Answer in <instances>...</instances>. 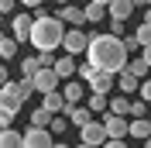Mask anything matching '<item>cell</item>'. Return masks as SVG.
Here are the masks:
<instances>
[{"mask_svg":"<svg viewBox=\"0 0 151 148\" xmlns=\"http://www.w3.org/2000/svg\"><path fill=\"white\" fill-rule=\"evenodd\" d=\"M86 59L96 65V69H110V73H120L127 65V41L113 31H100V35H89V45H86Z\"/></svg>","mask_w":151,"mask_h":148,"instance_id":"1","label":"cell"},{"mask_svg":"<svg viewBox=\"0 0 151 148\" xmlns=\"http://www.w3.org/2000/svg\"><path fill=\"white\" fill-rule=\"evenodd\" d=\"M62 35H65V24L55 14L35 7V24H31V38H28L31 45L38 52H55V48H62Z\"/></svg>","mask_w":151,"mask_h":148,"instance_id":"2","label":"cell"},{"mask_svg":"<svg viewBox=\"0 0 151 148\" xmlns=\"http://www.w3.org/2000/svg\"><path fill=\"white\" fill-rule=\"evenodd\" d=\"M86 45H89V35L83 28H69L62 35V48H65L69 55H86Z\"/></svg>","mask_w":151,"mask_h":148,"instance_id":"3","label":"cell"},{"mask_svg":"<svg viewBox=\"0 0 151 148\" xmlns=\"http://www.w3.org/2000/svg\"><path fill=\"white\" fill-rule=\"evenodd\" d=\"M55 17L62 21V24H69V28H83V24H86V10L69 0V4H58V14H55Z\"/></svg>","mask_w":151,"mask_h":148,"instance_id":"4","label":"cell"},{"mask_svg":"<svg viewBox=\"0 0 151 148\" xmlns=\"http://www.w3.org/2000/svg\"><path fill=\"white\" fill-rule=\"evenodd\" d=\"M79 141H83L86 148H93V145H103V141H106V128L100 124V120H86L83 128H79Z\"/></svg>","mask_w":151,"mask_h":148,"instance_id":"5","label":"cell"},{"mask_svg":"<svg viewBox=\"0 0 151 148\" xmlns=\"http://www.w3.org/2000/svg\"><path fill=\"white\" fill-rule=\"evenodd\" d=\"M103 128H106V138H124L127 128H131V120H127V114L106 110V114H103Z\"/></svg>","mask_w":151,"mask_h":148,"instance_id":"6","label":"cell"},{"mask_svg":"<svg viewBox=\"0 0 151 148\" xmlns=\"http://www.w3.org/2000/svg\"><path fill=\"white\" fill-rule=\"evenodd\" d=\"M31 83H35L38 93H48V90H55V86H62V79H58V73L52 69V65H41V69L31 76Z\"/></svg>","mask_w":151,"mask_h":148,"instance_id":"7","label":"cell"},{"mask_svg":"<svg viewBox=\"0 0 151 148\" xmlns=\"http://www.w3.org/2000/svg\"><path fill=\"white\" fill-rule=\"evenodd\" d=\"M55 141V134L48 128H38V124H31L28 131H24V148H45V145H52Z\"/></svg>","mask_w":151,"mask_h":148,"instance_id":"8","label":"cell"},{"mask_svg":"<svg viewBox=\"0 0 151 148\" xmlns=\"http://www.w3.org/2000/svg\"><path fill=\"white\" fill-rule=\"evenodd\" d=\"M31 24H35V14H24L21 10L17 17H10V35L17 38V41H28L31 38Z\"/></svg>","mask_w":151,"mask_h":148,"instance_id":"9","label":"cell"},{"mask_svg":"<svg viewBox=\"0 0 151 148\" xmlns=\"http://www.w3.org/2000/svg\"><path fill=\"white\" fill-rule=\"evenodd\" d=\"M62 93H65V103H83L86 100V83L79 79V76L62 79Z\"/></svg>","mask_w":151,"mask_h":148,"instance_id":"10","label":"cell"},{"mask_svg":"<svg viewBox=\"0 0 151 148\" xmlns=\"http://www.w3.org/2000/svg\"><path fill=\"white\" fill-rule=\"evenodd\" d=\"M69 117V124H72V128H83L86 120H93V110H89V107H86V103H65V110H62Z\"/></svg>","mask_w":151,"mask_h":148,"instance_id":"11","label":"cell"},{"mask_svg":"<svg viewBox=\"0 0 151 148\" xmlns=\"http://www.w3.org/2000/svg\"><path fill=\"white\" fill-rule=\"evenodd\" d=\"M41 107H45L48 114H62V110H65V93L58 90V86L48 90V93H41Z\"/></svg>","mask_w":151,"mask_h":148,"instance_id":"12","label":"cell"},{"mask_svg":"<svg viewBox=\"0 0 151 148\" xmlns=\"http://www.w3.org/2000/svg\"><path fill=\"white\" fill-rule=\"evenodd\" d=\"M89 86H93V90H100V93H110L113 86H117V76H113L110 69H96V76L89 79Z\"/></svg>","mask_w":151,"mask_h":148,"instance_id":"13","label":"cell"},{"mask_svg":"<svg viewBox=\"0 0 151 148\" xmlns=\"http://www.w3.org/2000/svg\"><path fill=\"white\" fill-rule=\"evenodd\" d=\"M52 69L58 73V79H72L79 65H76V55H69V52H65L62 59H55V65H52Z\"/></svg>","mask_w":151,"mask_h":148,"instance_id":"14","label":"cell"},{"mask_svg":"<svg viewBox=\"0 0 151 148\" xmlns=\"http://www.w3.org/2000/svg\"><path fill=\"white\" fill-rule=\"evenodd\" d=\"M83 10H86V21H89V24H103V17H110L106 4H96V0H89Z\"/></svg>","mask_w":151,"mask_h":148,"instance_id":"15","label":"cell"},{"mask_svg":"<svg viewBox=\"0 0 151 148\" xmlns=\"http://www.w3.org/2000/svg\"><path fill=\"white\" fill-rule=\"evenodd\" d=\"M83 103H86V107H89L93 114H106V110H110V100H106V93H100V90H93Z\"/></svg>","mask_w":151,"mask_h":148,"instance_id":"16","label":"cell"},{"mask_svg":"<svg viewBox=\"0 0 151 148\" xmlns=\"http://www.w3.org/2000/svg\"><path fill=\"white\" fill-rule=\"evenodd\" d=\"M127 134H131V138H137V141H144V138L151 134V120H148V117H131Z\"/></svg>","mask_w":151,"mask_h":148,"instance_id":"17","label":"cell"},{"mask_svg":"<svg viewBox=\"0 0 151 148\" xmlns=\"http://www.w3.org/2000/svg\"><path fill=\"white\" fill-rule=\"evenodd\" d=\"M106 10H110V17L127 21V17H131V10H134V0H110V4H106Z\"/></svg>","mask_w":151,"mask_h":148,"instance_id":"18","label":"cell"},{"mask_svg":"<svg viewBox=\"0 0 151 148\" xmlns=\"http://www.w3.org/2000/svg\"><path fill=\"white\" fill-rule=\"evenodd\" d=\"M17 145H24V134H21V131L0 128V148H17Z\"/></svg>","mask_w":151,"mask_h":148,"instance_id":"19","label":"cell"},{"mask_svg":"<svg viewBox=\"0 0 151 148\" xmlns=\"http://www.w3.org/2000/svg\"><path fill=\"white\" fill-rule=\"evenodd\" d=\"M117 86H120V90L127 93V96H131V93H137V86H141V79H137L134 73H127V69H120V76H117Z\"/></svg>","mask_w":151,"mask_h":148,"instance_id":"20","label":"cell"},{"mask_svg":"<svg viewBox=\"0 0 151 148\" xmlns=\"http://www.w3.org/2000/svg\"><path fill=\"white\" fill-rule=\"evenodd\" d=\"M17 55V38L14 35H0V59L7 62V59H14Z\"/></svg>","mask_w":151,"mask_h":148,"instance_id":"21","label":"cell"},{"mask_svg":"<svg viewBox=\"0 0 151 148\" xmlns=\"http://www.w3.org/2000/svg\"><path fill=\"white\" fill-rule=\"evenodd\" d=\"M124 69H127V73H134V76H137V79H144V76L151 73V65L144 62V55H141V59H131V62L124 65Z\"/></svg>","mask_w":151,"mask_h":148,"instance_id":"22","label":"cell"},{"mask_svg":"<svg viewBox=\"0 0 151 148\" xmlns=\"http://www.w3.org/2000/svg\"><path fill=\"white\" fill-rule=\"evenodd\" d=\"M69 128H72V124H69L65 114H52V124H48V131H52V134H65Z\"/></svg>","mask_w":151,"mask_h":148,"instance_id":"23","label":"cell"},{"mask_svg":"<svg viewBox=\"0 0 151 148\" xmlns=\"http://www.w3.org/2000/svg\"><path fill=\"white\" fill-rule=\"evenodd\" d=\"M110 110H113V114H127V117H131V96L124 93V96H117V100H110Z\"/></svg>","mask_w":151,"mask_h":148,"instance_id":"24","label":"cell"},{"mask_svg":"<svg viewBox=\"0 0 151 148\" xmlns=\"http://www.w3.org/2000/svg\"><path fill=\"white\" fill-rule=\"evenodd\" d=\"M134 38H137V45H151V21H141L137 31H134Z\"/></svg>","mask_w":151,"mask_h":148,"instance_id":"25","label":"cell"},{"mask_svg":"<svg viewBox=\"0 0 151 148\" xmlns=\"http://www.w3.org/2000/svg\"><path fill=\"white\" fill-rule=\"evenodd\" d=\"M38 69H41V62H38V55H28L24 62H21V76H28V79H31V76L38 73Z\"/></svg>","mask_w":151,"mask_h":148,"instance_id":"26","label":"cell"},{"mask_svg":"<svg viewBox=\"0 0 151 148\" xmlns=\"http://www.w3.org/2000/svg\"><path fill=\"white\" fill-rule=\"evenodd\" d=\"M76 76H79V79H83V83H89V79H93V76H96V65L89 62V59H86V62L79 65V69H76Z\"/></svg>","mask_w":151,"mask_h":148,"instance_id":"27","label":"cell"},{"mask_svg":"<svg viewBox=\"0 0 151 148\" xmlns=\"http://www.w3.org/2000/svg\"><path fill=\"white\" fill-rule=\"evenodd\" d=\"M31 124H38V128H48V124H52V114H48L45 107H38V110L31 114Z\"/></svg>","mask_w":151,"mask_h":148,"instance_id":"28","label":"cell"},{"mask_svg":"<svg viewBox=\"0 0 151 148\" xmlns=\"http://www.w3.org/2000/svg\"><path fill=\"white\" fill-rule=\"evenodd\" d=\"M148 114V100H131V117H144Z\"/></svg>","mask_w":151,"mask_h":148,"instance_id":"29","label":"cell"},{"mask_svg":"<svg viewBox=\"0 0 151 148\" xmlns=\"http://www.w3.org/2000/svg\"><path fill=\"white\" fill-rule=\"evenodd\" d=\"M137 93H141V100H148V103H151V76H144V79H141Z\"/></svg>","mask_w":151,"mask_h":148,"instance_id":"30","label":"cell"},{"mask_svg":"<svg viewBox=\"0 0 151 148\" xmlns=\"http://www.w3.org/2000/svg\"><path fill=\"white\" fill-rule=\"evenodd\" d=\"M124 24H127V21H120V17H110V31H113V35H120V38H124V31H127Z\"/></svg>","mask_w":151,"mask_h":148,"instance_id":"31","label":"cell"},{"mask_svg":"<svg viewBox=\"0 0 151 148\" xmlns=\"http://www.w3.org/2000/svg\"><path fill=\"white\" fill-rule=\"evenodd\" d=\"M17 10V0H0V14H14Z\"/></svg>","mask_w":151,"mask_h":148,"instance_id":"32","label":"cell"},{"mask_svg":"<svg viewBox=\"0 0 151 148\" xmlns=\"http://www.w3.org/2000/svg\"><path fill=\"white\" fill-rule=\"evenodd\" d=\"M38 62L41 65H55V55H52V52H38Z\"/></svg>","mask_w":151,"mask_h":148,"instance_id":"33","label":"cell"},{"mask_svg":"<svg viewBox=\"0 0 151 148\" xmlns=\"http://www.w3.org/2000/svg\"><path fill=\"white\" fill-rule=\"evenodd\" d=\"M14 124V114H7V110H0V128H10Z\"/></svg>","mask_w":151,"mask_h":148,"instance_id":"34","label":"cell"},{"mask_svg":"<svg viewBox=\"0 0 151 148\" xmlns=\"http://www.w3.org/2000/svg\"><path fill=\"white\" fill-rule=\"evenodd\" d=\"M7 79H10V73H7V65H4V62H0V86H4V83H7Z\"/></svg>","mask_w":151,"mask_h":148,"instance_id":"35","label":"cell"},{"mask_svg":"<svg viewBox=\"0 0 151 148\" xmlns=\"http://www.w3.org/2000/svg\"><path fill=\"white\" fill-rule=\"evenodd\" d=\"M141 55H144V62L151 65V45H141Z\"/></svg>","mask_w":151,"mask_h":148,"instance_id":"36","label":"cell"},{"mask_svg":"<svg viewBox=\"0 0 151 148\" xmlns=\"http://www.w3.org/2000/svg\"><path fill=\"white\" fill-rule=\"evenodd\" d=\"M45 0H21V7H41Z\"/></svg>","mask_w":151,"mask_h":148,"instance_id":"37","label":"cell"},{"mask_svg":"<svg viewBox=\"0 0 151 148\" xmlns=\"http://www.w3.org/2000/svg\"><path fill=\"white\" fill-rule=\"evenodd\" d=\"M134 7H151V0H134Z\"/></svg>","mask_w":151,"mask_h":148,"instance_id":"38","label":"cell"},{"mask_svg":"<svg viewBox=\"0 0 151 148\" xmlns=\"http://www.w3.org/2000/svg\"><path fill=\"white\" fill-rule=\"evenodd\" d=\"M144 21H151V7H148V10H144Z\"/></svg>","mask_w":151,"mask_h":148,"instance_id":"39","label":"cell"},{"mask_svg":"<svg viewBox=\"0 0 151 148\" xmlns=\"http://www.w3.org/2000/svg\"><path fill=\"white\" fill-rule=\"evenodd\" d=\"M144 145H148V148H151V134H148V138H144Z\"/></svg>","mask_w":151,"mask_h":148,"instance_id":"40","label":"cell"},{"mask_svg":"<svg viewBox=\"0 0 151 148\" xmlns=\"http://www.w3.org/2000/svg\"><path fill=\"white\" fill-rule=\"evenodd\" d=\"M4 17H7V14H0V24H4Z\"/></svg>","mask_w":151,"mask_h":148,"instance_id":"41","label":"cell"},{"mask_svg":"<svg viewBox=\"0 0 151 148\" xmlns=\"http://www.w3.org/2000/svg\"><path fill=\"white\" fill-rule=\"evenodd\" d=\"M96 4H110V0H96Z\"/></svg>","mask_w":151,"mask_h":148,"instance_id":"42","label":"cell"},{"mask_svg":"<svg viewBox=\"0 0 151 148\" xmlns=\"http://www.w3.org/2000/svg\"><path fill=\"white\" fill-rule=\"evenodd\" d=\"M55 4H69V0H55Z\"/></svg>","mask_w":151,"mask_h":148,"instance_id":"43","label":"cell"}]
</instances>
